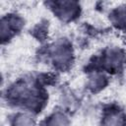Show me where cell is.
<instances>
[{
  "label": "cell",
  "mask_w": 126,
  "mask_h": 126,
  "mask_svg": "<svg viewBox=\"0 0 126 126\" xmlns=\"http://www.w3.org/2000/svg\"><path fill=\"white\" fill-rule=\"evenodd\" d=\"M108 84V78L100 70H91L88 78L87 88L92 93H98Z\"/></svg>",
  "instance_id": "cell-7"
},
{
  "label": "cell",
  "mask_w": 126,
  "mask_h": 126,
  "mask_svg": "<svg viewBox=\"0 0 126 126\" xmlns=\"http://www.w3.org/2000/svg\"><path fill=\"white\" fill-rule=\"evenodd\" d=\"M125 41H126V39H125Z\"/></svg>",
  "instance_id": "cell-12"
},
{
  "label": "cell",
  "mask_w": 126,
  "mask_h": 126,
  "mask_svg": "<svg viewBox=\"0 0 126 126\" xmlns=\"http://www.w3.org/2000/svg\"><path fill=\"white\" fill-rule=\"evenodd\" d=\"M101 126H126V113L115 105L106 107L102 112Z\"/></svg>",
  "instance_id": "cell-6"
},
{
  "label": "cell",
  "mask_w": 126,
  "mask_h": 126,
  "mask_svg": "<svg viewBox=\"0 0 126 126\" xmlns=\"http://www.w3.org/2000/svg\"><path fill=\"white\" fill-rule=\"evenodd\" d=\"M25 25L24 19L17 14H7L0 20V39L2 44L9 42L17 35Z\"/></svg>",
  "instance_id": "cell-5"
},
{
  "label": "cell",
  "mask_w": 126,
  "mask_h": 126,
  "mask_svg": "<svg viewBox=\"0 0 126 126\" xmlns=\"http://www.w3.org/2000/svg\"><path fill=\"white\" fill-rule=\"evenodd\" d=\"M47 5L53 14L64 23L75 21L81 14V6L76 1H52Z\"/></svg>",
  "instance_id": "cell-4"
},
{
  "label": "cell",
  "mask_w": 126,
  "mask_h": 126,
  "mask_svg": "<svg viewBox=\"0 0 126 126\" xmlns=\"http://www.w3.org/2000/svg\"><path fill=\"white\" fill-rule=\"evenodd\" d=\"M40 81L20 79L7 90L6 98L9 103L28 109L31 112H39L48 98Z\"/></svg>",
  "instance_id": "cell-1"
},
{
  "label": "cell",
  "mask_w": 126,
  "mask_h": 126,
  "mask_svg": "<svg viewBox=\"0 0 126 126\" xmlns=\"http://www.w3.org/2000/svg\"><path fill=\"white\" fill-rule=\"evenodd\" d=\"M109 21L117 30L126 29V5H120L109 12Z\"/></svg>",
  "instance_id": "cell-8"
},
{
  "label": "cell",
  "mask_w": 126,
  "mask_h": 126,
  "mask_svg": "<svg viewBox=\"0 0 126 126\" xmlns=\"http://www.w3.org/2000/svg\"><path fill=\"white\" fill-rule=\"evenodd\" d=\"M42 126H71V121L64 112L56 110L46 117Z\"/></svg>",
  "instance_id": "cell-9"
},
{
  "label": "cell",
  "mask_w": 126,
  "mask_h": 126,
  "mask_svg": "<svg viewBox=\"0 0 126 126\" xmlns=\"http://www.w3.org/2000/svg\"><path fill=\"white\" fill-rule=\"evenodd\" d=\"M47 58L59 71L69 70L74 63V50L67 38H59L47 48Z\"/></svg>",
  "instance_id": "cell-2"
},
{
  "label": "cell",
  "mask_w": 126,
  "mask_h": 126,
  "mask_svg": "<svg viewBox=\"0 0 126 126\" xmlns=\"http://www.w3.org/2000/svg\"><path fill=\"white\" fill-rule=\"evenodd\" d=\"M126 62V55L123 49L119 47H108L106 48L99 58H95L94 66H89L92 70H102L111 73L117 74L122 72L123 67Z\"/></svg>",
  "instance_id": "cell-3"
},
{
  "label": "cell",
  "mask_w": 126,
  "mask_h": 126,
  "mask_svg": "<svg viewBox=\"0 0 126 126\" xmlns=\"http://www.w3.org/2000/svg\"><path fill=\"white\" fill-rule=\"evenodd\" d=\"M11 126H35V119L29 112H18L13 116Z\"/></svg>",
  "instance_id": "cell-10"
},
{
  "label": "cell",
  "mask_w": 126,
  "mask_h": 126,
  "mask_svg": "<svg viewBox=\"0 0 126 126\" xmlns=\"http://www.w3.org/2000/svg\"><path fill=\"white\" fill-rule=\"evenodd\" d=\"M48 32V22L42 21L38 23L32 31V33L38 40H44Z\"/></svg>",
  "instance_id": "cell-11"
}]
</instances>
